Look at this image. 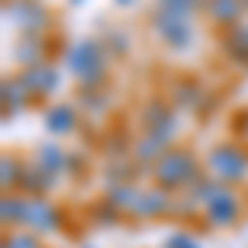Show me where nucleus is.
<instances>
[{
    "label": "nucleus",
    "instance_id": "nucleus-1",
    "mask_svg": "<svg viewBox=\"0 0 248 248\" xmlns=\"http://www.w3.org/2000/svg\"><path fill=\"white\" fill-rule=\"evenodd\" d=\"M195 169H199V166H195L192 153H186V149H172V153H166L162 159H159L155 175H159V182H162V186L175 189V186L192 182V179H195Z\"/></svg>",
    "mask_w": 248,
    "mask_h": 248
},
{
    "label": "nucleus",
    "instance_id": "nucleus-2",
    "mask_svg": "<svg viewBox=\"0 0 248 248\" xmlns=\"http://www.w3.org/2000/svg\"><path fill=\"white\" fill-rule=\"evenodd\" d=\"M209 169L215 172L218 179L235 182V179H242V175L248 172V153H245V149H238V146H232V142H222V146L212 149Z\"/></svg>",
    "mask_w": 248,
    "mask_h": 248
},
{
    "label": "nucleus",
    "instance_id": "nucleus-3",
    "mask_svg": "<svg viewBox=\"0 0 248 248\" xmlns=\"http://www.w3.org/2000/svg\"><path fill=\"white\" fill-rule=\"evenodd\" d=\"M70 70L77 73L83 83H99L103 79V53L93 40H79L77 46L70 50Z\"/></svg>",
    "mask_w": 248,
    "mask_h": 248
},
{
    "label": "nucleus",
    "instance_id": "nucleus-4",
    "mask_svg": "<svg viewBox=\"0 0 248 248\" xmlns=\"http://www.w3.org/2000/svg\"><path fill=\"white\" fill-rule=\"evenodd\" d=\"M205 209H209L212 225H232V222L238 218V212H242V202H238V195H235V192L215 189L209 195V202H205Z\"/></svg>",
    "mask_w": 248,
    "mask_h": 248
},
{
    "label": "nucleus",
    "instance_id": "nucleus-5",
    "mask_svg": "<svg viewBox=\"0 0 248 248\" xmlns=\"http://www.w3.org/2000/svg\"><path fill=\"white\" fill-rule=\"evenodd\" d=\"M23 222L40 232H53V229H60V212L46 199H27L23 202Z\"/></svg>",
    "mask_w": 248,
    "mask_h": 248
},
{
    "label": "nucleus",
    "instance_id": "nucleus-6",
    "mask_svg": "<svg viewBox=\"0 0 248 248\" xmlns=\"http://www.w3.org/2000/svg\"><path fill=\"white\" fill-rule=\"evenodd\" d=\"M23 83H27L30 93H53L57 83H60V73L50 63H37V66H30V70L23 73Z\"/></svg>",
    "mask_w": 248,
    "mask_h": 248
},
{
    "label": "nucleus",
    "instance_id": "nucleus-7",
    "mask_svg": "<svg viewBox=\"0 0 248 248\" xmlns=\"http://www.w3.org/2000/svg\"><path fill=\"white\" fill-rule=\"evenodd\" d=\"M242 0H209V14L215 23H235L242 17Z\"/></svg>",
    "mask_w": 248,
    "mask_h": 248
},
{
    "label": "nucleus",
    "instance_id": "nucleus-8",
    "mask_svg": "<svg viewBox=\"0 0 248 248\" xmlns=\"http://www.w3.org/2000/svg\"><path fill=\"white\" fill-rule=\"evenodd\" d=\"M46 126H50L53 133H60V136L73 133V126H77V109H70V106H57V109H50Z\"/></svg>",
    "mask_w": 248,
    "mask_h": 248
},
{
    "label": "nucleus",
    "instance_id": "nucleus-9",
    "mask_svg": "<svg viewBox=\"0 0 248 248\" xmlns=\"http://www.w3.org/2000/svg\"><path fill=\"white\" fill-rule=\"evenodd\" d=\"M166 205H169V199L162 192H149V195H139L136 199L133 212H139V215H159V212H166Z\"/></svg>",
    "mask_w": 248,
    "mask_h": 248
},
{
    "label": "nucleus",
    "instance_id": "nucleus-10",
    "mask_svg": "<svg viewBox=\"0 0 248 248\" xmlns=\"http://www.w3.org/2000/svg\"><path fill=\"white\" fill-rule=\"evenodd\" d=\"M7 248H43V245L30 235H14V238H7Z\"/></svg>",
    "mask_w": 248,
    "mask_h": 248
},
{
    "label": "nucleus",
    "instance_id": "nucleus-11",
    "mask_svg": "<svg viewBox=\"0 0 248 248\" xmlns=\"http://www.w3.org/2000/svg\"><path fill=\"white\" fill-rule=\"evenodd\" d=\"M169 248H195V242H192L189 235H172V238H169Z\"/></svg>",
    "mask_w": 248,
    "mask_h": 248
},
{
    "label": "nucleus",
    "instance_id": "nucleus-12",
    "mask_svg": "<svg viewBox=\"0 0 248 248\" xmlns=\"http://www.w3.org/2000/svg\"><path fill=\"white\" fill-rule=\"evenodd\" d=\"M119 3H129V0H119Z\"/></svg>",
    "mask_w": 248,
    "mask_h": 248
},
{
    "label": "nucleus",
    "instance_id": "nucleus-13",
    "mask_svg": "<svg viewBox=\"0 0 248 248\" xmlns=\"http://www.w3.org/2000/svg\"><path fill=\"white\" fill-rule=\"evenodd\" d=\"M77 3H79V0H77Z\"/></svg>",
    "mask_w": 248,
    "mask_h": 248
},
{
    "label": "nucleus",
    "instance_id": "nucleus-14",
    "mask_svg": "<svg viewBox=\"0 0 248 248\" xmlns=\"http://www.w3.org/2000/svg\"><path fill=\"white\" fill-rule=\"evenodd\" d=\"M245 3H248V0H245Z\"/></svg>",
    "mask_w": 248,
    "mask_h": 248
}]
</instances>
